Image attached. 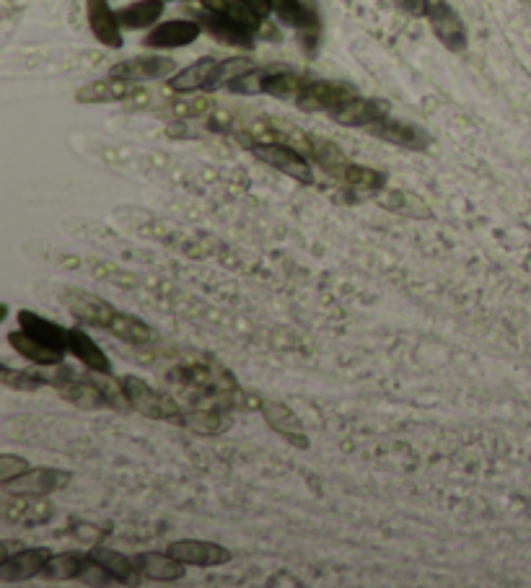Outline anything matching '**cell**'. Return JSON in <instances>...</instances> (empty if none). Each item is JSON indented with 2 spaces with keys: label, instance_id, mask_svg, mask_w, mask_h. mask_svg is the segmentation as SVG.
Returning a JSON list of instances; mask_svg holds the SVG:
<instances>
[{
  "label": "cell",
  "instance_id": "6da1fadb",
  "mask_svg": "<svg viewBox=\"0 0 531 588\" xmlns=\"http://www.w3.org/2000/svg\"><path fill=\"white\" fill-rule=\"evenodd\" d=\"M249 151H252L254 159L262 161L270 169L280 171L285 177H291L293 182H314V171H311L309 159L296 146H288V143H280V140H257V143H249Z\"/></svg>",
  "mask_w": 531,
  "mask_h": 588
},
{
  "label": "cell",
  "instance_id": "7a4b0ae2",
  "mask_svg": "<svg viewBox=\"0 0 531 588\" xmlns=\"http://www.w3.org/2000/svg\"><path fill=\"white\" fill-rule=\"evenodd\" d=\"M267 8L280 24L296 29L306 52L317 50L322 24H319V13L314 3H306V0H267Z\"/></svg>",
  "mask_w": 531,
  "mask_h": 588
},
{
  "label": "cell",
  "instance_id": "3957f363",
  "mask_svg": "<svg viewBox=\"0 0 531 588\" xmlns=\"http://www.w3.org/2000/svg\"><path fill=\"white\" fill-rule=\"evenodd\" d=\"M122 386H125L127 399L133 410H138L140 415H146L151 420H169V423H182L184 410L169 397V394L153 389L148 381L138 379V376H125L120 379Z\"/></svg>",
  "mask_w": 531,
  "mask_h": 588
},
{
  "label": "cell",
  "instance_id": "277c9868",
  "mask_svg": "<svg viewBox=\"0 0 531 588\" xmlns=\"http://www.w3.org/2000/svg\"><path fill=\"white\" fill-rule=\"evenodd\" d=\"M425 19L430 24V32L449 52H464L469 45L467 26L462 16L456 13L449 0H425Z\"/></svg>",
  "mask_w": 531,
  "mask_h": 588
},
{
  "label": "cell",
  "instance_id": "5b68a950",
  "mask_svg": "<svg viewBox=\"0 0 531 588\" xmlns=\"http://www.w3.org/2000/svg\"><path fill=\"white\" fill-rule=\"evenodd\" d=\"M353 96H358V91L348 83H337V81H317V78H309L306 86L298 94L296 104L298 109L304 112H327L332 114L335 109H340L342 104L350 102Z\"/></svg>",
  "mask_w": 531,
  "mask_h": 588
},
{
  "label": "cell",
  "instance_id": "8992f818",
  "mask_svg": "<svg viewBox=\"0 0 531 588\" xmlns=\"http://www.w3.org/2000/svg\"><path fill=\"white\" fill-rule=\"evenodd\" d=\"M368 133H371L373 138L389 143V146L405 148V151L423 153L433 146V138H430L428 130H423V127L415 125V122L397 120V117H392V114L384 117L381 122H376V125L368 127Z\"/></svg>",
  "mask_w": 531,
  "mask_h": 588
},
{
  "label": "cell",
  "instance_id": "52a82bcc",
  "mask_svg": "<svg viewBox=\"0 0 531 588\" xmlns=\"http://www.w3.org/2000/svg\"><path fill=\"white\" fill-rule=\"evenodd\" d=\"M133 99H148V94L135 81L109 76L102 81H91L76 91L78 104H112L133 102Z\"/></svg>",
  "mask_w": 531,
  "mask_h": 588
},
{
  "label": "cell",
  "instance_id": "ba28073f",
  "mask_svg": "<svg viewBox=\"0 0 531 588\" xmlns=\"http://www.w3.org/2000/svg\"><path fill=\"white\" fill-rule=\"evenodd\" d=\"M203 34V26L195 19H171L161 21L143 37V45L151 50H179V47L195 45Z\"/></svg>",
  "mask_w": 531,
  "mask_h": 588
},
{
  "label": "cell",
  "instance_id": "9c48e42d",
  "mask_svg": "<svg viewBox=\"0 0 531 588\" xmlns=\"http://www.w3.org/2000/svg\"><path fill=\"white\" fill-rule=\"evenodd\" d=\"M262 418L270 425L278 436H283L285 441H291V446L296 449H309V438H306V430L301 418L288 405L278 402V399H262L260 405Z\"/></svg>",
  "mask_w": 531,
  "mask_h": 588
},
{
  "label": "cell",
  "instance_id": "30bf717a",
  "mask_svg": "<svg viewBox=\"0 0 531 588\" xmlns=\"http://www.w3.org/2000/svg\"><path fill=\"white\" fill-rule=\"evenodd\" d=\"M169 552L192 568H218V565L231 563V550L215 542H205V539H179L169 544Z\"/></svg>",
  "mask_w": 531,
  "mask_h": 588
},
{
  "label": "cell",
  "instance_id": "8fae6325",
  "mask_svg": "<svg viewBox=\"0 0 531 588\" xmlns=\"http://www.w3.org/2000/svg\"><path fill=\"white\" fill-rule=\"evenodd\" d=\"M3 519L8 524L21 526H39L52 519V506L45 500V495H6L3 498Z\"/></svg>",
  "mask_w": 531,
  "mask_h": 588
},
{
  "label": "cell",
  "instance_id": "7c38bea8",
  "mask_svg": "<svg viewBox=\"0 0 531 588\" xmlns=\"http://www.w3.org/2000/svg\"><path fill=\"white\" fill-rule=\"evenodd\" d=\"M177 73V63L171 57L161 55H146V57H130L122 63L112 65L109 76L127 78V81H159V78H169Z\"/></svg>",
  "mask_w": 531,
  "mask_h": 588
},
{
  "label": "cell",
  "instance_id": "4fadbf2b",
  "mask_svg": "<svg viewBox=\"0 0 531 588\" xmlns=\"http://www.w3.org/2000/svg\"><path fill=\"white\" fill-rule=\"evenodd\" d=\"M63 298L68 311L78 319V322L89 324V327L96 329L107 327V322L112 319L114 311H117L109 301H104V298L94 296V293L78 291V288H65Z\"/></svg>",
  "mask_w": 531,
  "mask_h": 588
},
{
  "label": "cell",
  "instance_id": "5bb4252c",
  "mask_svg": "<svg viewBox=\"0 0 531 588\" xmlns=\"http://www.w3.org/2000/svg\"><path fill=\"white\" fill-rule=\"evenodd\" d=\"M195 21H200L203 32H208L210 37H213L215 42H221V45L239 47V50H254V37H257V34L244 29V26L236 24V21L226 19L221 13L205 11L203 8L200 13H195Z\"/></svg>",
  "mask_w": 531,
  "mask_h": 588
},
{
  "label": "cell",
  "instance_id": "9a60e30c",
  "mask_svg": "<svg viewBox=\"0 0 531 588\" xmlns=\"http://www.w3.org/2000/svg\"><path fill=\"white\" fill-rule=\"evenodd\" d=\"M329 117L342 127H363V130H368L371 125L389 117V104L384 99H363L358 94L350 102L342 104L340 109H335Z\"/></svg>",
  "mask_w": 531,
  "mask_h": 588
},
{
  "label": "cell",
  "instance_id": "2e32d148",
  "mask_svg": "<svg viewBox=\"0 0 531 588\" xmlns=\"http://www.w3.org/2000/svg\"><path fill=\"white\" fill-rule=\"evenodd\" d=\"M52 552L47 547H34V550H19L16 555L3 557L0 563V581L21 583L34 576H42V570L50 563Z\"/></svg>",
  "mask_w": 531,
  "mask_h": 588
},
{
  "label": "cell",
  "instance_id": "e0dca14e",
  "mask_svg": "<svg viewBox=\"0 0 531 588\" xmlns=\"http://www.w3.org/2000/svg\"><path fill=\"white\" fill-rule=\"evenodd\" d=\"M86 19L89 29L109 50H120L122 47V24L117 19V11L109 6V0H86Z\"/></svg>",
  "mask_w": 531,
  "mask_h": 588
},
{
  "label": "cell",
  "instance_id": "ac0fdd59",
  "mask_svg": "<svg viewBox=\"0 0 531 588\" xmlns=\"http://www.w3.org/2000/svg\"><path fill=\"white\" fill-rule=\"evenodd\" d=\"M200 6H203L205 11L221 13V16L236 21V24H241L244 29H249V32L267 34V37L272 34V37L278 39V34L272 32V26H267L265 13L257 11V8H254L252 3H247V0H200Z\"/></svg>",
  "mask_w": 531,
  "mask_h": 588
},
{
  "label": "cell",
  "instance_id": "d6986e66",
  "mask_svg": "<svg viewBox=\"0 0 531 588\" xmlns=\"http://www.w3.org/2000/svg\"><path fill=\"white\" fill-rule=\"evenodd\" d=\"M386 174L379 169H371V166H361V164H353L350 161L348 166H345V171H342L340 177H337V182L348 190L350 200L353 203H358V200H366V197H376L379 192L386 190Z\"/></svg>",
  "mask_w": 531,
  "mask_h": 588
},
{
  "label": "cell",
  "instance_id": "ffe728a7",
  "mask_svg": "<svg viewBox=\"0 0 531 588\" xmlns=\"http://www.w3.org/2000/svg\"><path fill=\"white\" fill-rule=\"evenodd\" d=\"M55 389L65 402L81 407V410H104V407H109L107 394L96 379H78V376L70 374Z\"/></svg>",
  "mask_w": 531,
  "mask_h": 588
},
{
  "label": "cell",
  "instance_id": "44dd1931",
  "mask_svg": "<svg viewBox=\"0 0 531 588\" xmlns=\"http://www.w3.org/2000/svg\"><path fill=\"white\" fill-rule=\"evenodd\" d=\"M19 329H24L26 335L34 337L37 342L47 345V348L57 350V353H68V329L55 324L52 319L34 314V311L24 309L19 311Z\"/></svg>",
  "mask_w": 531,
  "mask_h": 588
},
{
  "label": "cell",
  "instance_id": "7402d4cb",
  "mask_svg": "<svg viewBox=\"0 0 531 588\" xmlns=\"http://www.w3.org/2000/svg\"><path fill=\"white\" fill-rule=\"evenodd\" d=\"M376 203L384 210L394 215H405V218H415V221H433L436 213L430 210L423 197L415 195L410 190H384L376 195Z\"/></svg>",
  "mask_w": 531,
  "mask_h": 588
},
{
  "label": "cell",
  "instance_id": "603a6c76",
  "mask_svg": "<svg viewBox=\"0 0 531 588\" xmlns=\"http://www.w3.org/2000/svg\"><path fill=\"white\" fill-rule=\"evenodd\" d=\"M68 353L76 355L78 361L89 368L91 374H112V361H109V355L104 353V350L91 340V335H86L83 329H68Z\"/></svg>",
  "mask_w": 531,
  "mask_h": 588
},
{
  "label": "cell",
  "instance_id": "cb8c5ba5",
  "mask_svg": "<svg viewBox=\"0 0 531 588\" xmlns=\"http://www.w3.org/2000/svg\"><path fill=\"white\" fill-rule=\"evenodd\" d=\"M133 560L138 576L151 578V581H179L184 576V568H187L171 552H166V555L164 552H143V555H135Z\"/></svg>",
  "mask_w": 531,
  "mask_h": 588
},
{
  "label": "cell",
  "instance_id": "d4e9b609",
  "mask_svg": "<svg viewBox=\"0 0 531 588\" xmlns=\"http://www.w3.org/2000/svg\"><path fill=\"white\" fill-rule=\"evenodd\" d=\"M221 60L215 57H200L192 65H187L184 70L174 73L169 78V89L177 91V94H192V91H208V83L213 78L215 68H218Z\"/></svg>",
  "mask_w": 531,
  "mask_h": 588
},
{
  "label": "cell",
  "instance_id": "484cf974",
  "mask_svg": "<svg viewBox=\"0 0 531 588\" xmlns=\"http://www.w3.org/2000/svg\"><path fill=\"white\" fill-rule=\"evenodd\" d=\"M104 332H109L112 337H117V340L127 342V345H148V342H153V329L148 327L143 319L133 317V314H125V311H114L112 319L107 322V327H104Z\"/></svg>",
  "mask_w": 531,
  "mask_h": 588
},
{
  "label": "cell",
  "instance_id": "4316f807",
  "mask_svg": "<svg viewBox=\"0 0 531 588\" xmlns=\"http://www.w3.org/2000/svg\"><path fill=\"white\" fill-rule=\"evenodd\" d=\"M166 11V0H138L117 11L122 29H153Z\"/></svg>",
  "mask_w": 531,
  "mask_h": 588
},
{
  "label": "cell",
  "instance_id": "83f0119b",
  "mask_svg": "<svg viewBox=\"0 0 531 588\" xmlns=\"http://www.w3.org/2000/svg\"><path fill=\"white\" fill-rule=\"evenodd\" d=\"M8 345H11L16 353L21 355V358H26L29 363H34V366H57V363H63L65 353H57V350L47 348V345H42V342H37L34 337H29L24 332V329H19V332H11L8 335Z\"/></svg>",
  "mask_w": 531,
  "mask_h": 588
},
{
  "label": "cell",
  "instance_id": "f1b7e54d",
  "mask_svg": "<svg viewBox=\"0 0 531 588\" xmlns=\"http://www.w3.org/2000/svg\"><path fill=\"white\" fill-rule=\"evenodd\" d=\"M68 482H70V475L68 472H60V469H29V472H26L24 477H19L13 485L19 487V493L47 495V493L60 490V487H65Z\"/></svg>",
  "mask_w": 531,
  "mask_h": 588
},
{
  "label": "cell",
  "instance_id": "f546056e",
  "mask_svg": "<svg viewBox=\"0 0 531 588\" xmlns=\"http://www.w3.org/2000/svg\"><path fill=\"white\" fill-rule=\"evenodd\" d=\"M309 156L314 159V164L322 166L329 177H340L345 166L350 164V159L342 153L340 146H335L332 140L317 138V135H309Z\"/></svg>",
  "mask_w": 531,
  "mask_h": 588
},
{
  "label": "cell",
  "instance_id": "4dcf8cb0",
  "mask_svg": "<svg viewBox=\"0 0 531 588\" xmlns=\"http://www.w3.org/2000/svg\"><path fill=\"white\" fill-rule=\"evenodd\" d=\"M91 557H94L96 563H102L117 583H135V576H138L135 560L125 557L122 552L109 550V547H102V544H99V547L91 550Z\"/></svg>",
  "mask_w": 531,
  "mask_h": 588
},
{
  "label": "cell",
  "instance_id": "1f68e13d",
  "mask_svg": "<svg viewBox=\"0 0 531 588\" xmlns=\"http://www.w3.org/2000/svg\"><path fill=\"white\" fill-rule=\"evenodd\" d=\"M89 555H81V552H65V555H52L47 568L42 570V576L47 581H70V578H78V573L83 570Z\"/></svg>",
  "mask_w": 531,
  "mask_h": 588
},
{
  "label": "cell",
  "instance_id": "d6a6232c",
  "mask_svg": "<svg viewBox=\"0 0 531 588\" xmlns=\"http://www.w3.org/2000/svg\"><path fill=\"white\" fill-rule=\"evenodd\" d=\"M257 65L249 60V57H228V60H221L218 68H215L213 78L208 83V91H218V89H228L236 78H241L244 73H249Z\"/></svg>",
  "mask_w": 531,
  "mask_h": 588
},
{
  "label": "cell",
  "instance_id": "836d02e7",
  "mask_svg": "<svg viewBox=\"0 0 531 588\" xmlns=\"http://www.w3.org/2000/svg\"><path fill=\"white\" fill-rule=\"evenodd\" d=\"M213 109V102L208 96H187V99H177V102L166 104L161 114H171L177 120H192V117H203Z\"/></svg>",
  "mask_w": 531,
  "mask_h": 588
},
{
  "label": "cell",
  "instance_id": "e575fe53",
  "mask_svg": "<svg viewBox=\"0 0 531 588\" xmlns=\"http://www.w3.org/2000/svg\"><path fill=\"white\" fill-rule=\"evenodd\" d=\"M0 381L8 386V389H24V392H34L39 386L45 384V379L39 376V371H11V368H3Z\"/></svg>",
  "mask_w": 531,
  "mask_h": 588
},
{
  "label": "cell",
  "instance_id": "d590c367",
  "mask_svg": "<svg viewBox=\"0 0 531 588\" xmlns=\"http://www.w3.org/2000/svg\"><path fill=\"white\" fill-rule=\"evenodd\" d=\"M29 469H32V464L26 462V459H21V456L3 454L0 456V485H13V482L19 480V477H24Z\"/></svg>",
  "mask_w": 531,
  "mask_h": 588
},
{
  "label": "cell",
  "instance_id": "8d00e7d4",
  "mask_svg": "<svg viewBox=\"0 0 531 588\" xmlns=\"http://www.w3.org/2000/svg\"><path fill=\"white\" fill-rule=\"evenodd\" d=\"M392 3L410 16H423L425 13V0H392Z\"/></svg>",
  "mask_w": 531,
  "mask_h": 588
},
{
  "label": "cell",
  "instance_id": "74e56055",
  "mask_svg": "<svg viewBox=\"0 0 531 588\" xmlns=\"http://www.w3.org/2000/svg\"><path fill=\"white\" fill-rule=\"evenodd\" d=\"M0 547H3V557H11V555H16L19 550H24V544L11 542V539H3V544H0Z\"/></svg>",
  "mask_w": 531,
  "mask_h": 588
},
{
  "label": "cell",
  "instance_id": "f35d334b",
  "mask_svg": "<svg viewBox=\"0 0 531 588\" xmlns=\"http://www.w3.org/2000/svg\"><path fill=\"white\" fill-rule=\"evenodd\" d=\"M247 3H252V6L257 8L260 13H265V16L270 13V8H267V0H247Z\"/></svg>",
  "mask_w": 531,
  "mask_h": 588
},
{
  "label": "cell",
  "instance_id": "ab89813d",
  "mask_svg": "<svg viewBox=\"0 0 531 588\" xmlns=\"http://www.w3.org/2000/svg\"><path fill=\"white\" fill-rule=\"evenodd\" d=\"M521 3H526V6H531V0H521Z\"/></svg>",
  "mask_w": 531,
  "mask_h": 588
},
{
  "label": "cell",
  "instance_id": "60d3db41",
  "mask_svg": "<svg viewBox=\"0 0 531 588\" xmlns=\"http://www.w3.org/2000/svg\"><path fill=\"white\" fill-rule=\"evenodd\" d=\"M166 3H169V0H166Z\"/></svg>",
  "mask_w": 531,
  "mask_h": 588
}]
</instances>
